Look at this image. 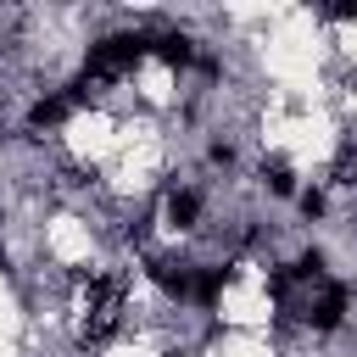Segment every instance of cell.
<instances>
[{
    "label": "cell",
    "mask_w": 357,
    "mask_h": 357,
    "mask_svg": "<svg viewBox=\"0 0 357 357\" xmlns=\"http://www.w3.org/2000/svg\"><path fill=\"white\" fill-rule=\"evenodd\" d=\"M340 318H346V284H324L318 301L307 307V324H312V329H335Z\"/></svg>",
    "instance_id": "1"
},
{
    "label": "cell",
    "mask_w": 357,
    "mask_h": 357,
    "mask_svg": "<svg viewBox=\"0 0 357 357\" xmlns=\"http://www.w3.org/2000/svg\"><path fill=\"white\" fill-rule=\"evenodd\" d=\"M195 218H201V195L195 190H173L167 195V223L173 229H195Z\"/></svg>",
    "instance_id": "2"
},
{
    "label": "cell",
    "mask_w": 357,
    "mask_h": 357,
    "mask_svg": "<svg viewBox=\"0 0 357 357\" xmlns=\"http://www.w3.org/2000/svg\"><path fill=\"white\" fill-rule=\"evenodd\" d=\"M67 112H73V95H45V100H33L28 117H33V128H56Z\"/></svg>",
    "instance_id": "3"
},
{
    "label": "cell",
    "mask_w": 357,
    "mask_h": 357,
    "mask_svg": "<svg viewBox=\"0 0 357 357\" xmlns=\"http://www.w3.org/2000/svg\"><path fill=\"white\" fill-rule=\"evenodd\" d=\"M151 50H156L167 67H190V39H184V33H162V39H151Z\"/></svg>",
    "instance_id": "4"
},
{
    "label": "cell",
    "mask_w": 357,
    "mask_h": 357,
    "mask_svg": "<svg viewBox=\"0 0 357 357\" xmlns=\"http://www.w3.org/2000/svg\"><path fill=\"white\" fill-rule=\"evenodd\" d=\"M301 212H307V218H318V212H324V195H318V190H312V195H301Z\"/></svg>",
    "instance_id": "5"
}]
</instances>
